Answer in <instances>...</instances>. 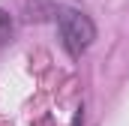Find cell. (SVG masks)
<instances>
[{"label":"cell","mask_w":129,"mask_h":126,"mask_svg":"<svg viewBox=\"0 0 129 126\" xmlns=\"http://www.w3.org/2000/svg\"><path fill=\"white\" fill-rule=\"evenodd\" d=\"M57 21H60V36H63V45L69 48V54H81L96 36L93 21L78 9H63L57 15Z\"/></svg>","instance_id":"6da1fadb"},{"label":"cell","mask_w":129,"mask_h":126,"mask_svg":"<svg viewBox=\"0 0 129 126\" xmlns=\"http://www.w3.org/2000/svg\"><path fill=\"white\" fill-rule=\"evenodd\" d=\"M9 30H12V21H9V15H6V12H0V36H6Z\"/></svg>","instance_id":"7a4b0ae2"}]
</instances>
